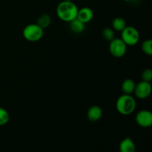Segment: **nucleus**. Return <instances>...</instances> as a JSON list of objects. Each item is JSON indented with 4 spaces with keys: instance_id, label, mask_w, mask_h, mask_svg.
I'll list each match as a JSON object with an SVG mask.
<instances>
[{
    "instance_id": "obj_1",
    "label": "nucleus",
    "mask_w": 152,
    "mask_h": 152,
    "mask_svg": "<svg viewBox=\"0 0 152 152\" xmlns=\"http://www.w3.org/2000/svg\"><path fill=\"white\" fill-rule=\"evenodd\" d=\"M78 10V7L73 1H62L58 4L56 14L62 21L70 22L77 18Z\"/></svg>"
},
{
    "instance_id": "obj_2",
    "label": "nucleus",
    "mask_w": 152,
    "mask_h": 152,
    "mask_svg": "<svg viewBox=\"0 0 152 152\" xmlns=\"http://www.w3.org/2000/svg\"><path fill=\"white\" fill-rule=\"evenodd\" d=\"M136 100L132 94H125L120 96L116 102L117 111L123 115H129L136 109Z\"/></svg>"
},
{
    "instance_id": "obj_3",
    "label": "nucleus",
    "mask_w": 152,
    "mask_h": 152,
    "mask_svg": "<svg viewBox=\"0 0 152 152\" xmlns=\"http://www.w3.org/2000/svg\"><path fill=\"white\" fill-rule=\"evenodd\" d=\"M44 29L39 26L37 24H30L25 27L22 31L23 37L27 41L35 42L42 38Z\"/></svg>"
},
{
    "instance_id": "obj_4",
    "label": "nucleus",
    "mask_w": 152,
    "mask_h": 152,
    "mask_svg": "<svg viewBox=\"0 0 152 152\" xmlns=\"http://www.w3.org/2000/svg\"><path fill=\"white\" fill-rule=\"evenodd\" d=\"M121 39L127 46H134L139 42L140 34L134 27L126 26L121 31Z\"/></svg>"
},
{
    "instance_id": "obj_5",
    "label": "nucleus",
    "mask_w": 152,
    "mask_h": 152,
    "mask_svg": "<svg viewBox=\"0 0 152 152\" xmlns=\"http://www.w3.org/2000/svg\"><path fill=\"white\" fill-rule=\"evenodd\" d=\"M127 45L122 39L114 38L110 42L109 51L114 57L121 58L126 54Z\"/></svg>"
},
{
    "instance_id": "obj_6",
    "label": "nucleus",
    "mask_w": 152,
    "mask_h": 152,
    "mask_svg": "<svg viewBox=\"0 0 152 152\" xmlns=\"http://www.w3.org/2000/svg\"><path fill=\"white\" fill-rule=\"evenodd\" d=\"M151 83L148 82L141 81L136 84L134 93L138 99H145L151 95Z\"/></svg>"
},
{
    "instance_id": "obj_7",
    "label": "nucleus",
    "mask_w": 152,
    "mask_h": 152,
    "mask_svg": "<svg viewBox=\"0 0 152 152\" xmlns=\"http://www.w3.org/2000/svg\"><path fill=\"white\" fill-rule=\"evenodd\" d=\"M136 123L142 128H148L152 125V114L148 110H142L137 114Z\"/></svg>"
},
{
    "instance_id": "obj_8",
    "label": "nucleus",
    "mask_w": 152,
    "mask_h": 152,
    "mask_svg": "<svg viewBox=\"0 0 152 152\" xmlns=\"http://www.w3.org/2000/svg\"><path fill=\"white\" fill-rule=\"evenodd\" d=\"M94 17L93 10L90 7H84L81 9H79L77 13V18L80 19L83 23L86 24L90 22Z\"/></svg>"
},
{
    "instance_id": "obj_9",
    "label": "nucleus",
    "mask_w": 152,
    "mask_h": 152,
    "mask_svg": "<svg viewBox=\"0 0 152 152\" xmlns=\"http://www.w3.org/2000/svg\"><path fill=\"white\" fill-rule=\"evenodd\" d=\"M102 116V111L100 107L93 105L88 109L87 112V117L91 122L94 123L101 119Z\"/></svg>"
},
{
    "instance_id": "obj_10",
    "label": "nucleus",
    "mask_w": 152,
    "mask_h": 152,
    "mask_svg": "<svg viewBox=\"0 0 152 152\" xmlns=\"http://www.w3.org/2000/svg\"><path fill=\"white\" fill-rule=\"evenodd\" d=\"M120 152H135L136 145L130 137H126L121 141L120 144Z\"/></svg>"
},
{
    "instance_id": "obj_11",
    "label": "nucleus",
    "mask_w": 152,
    "mask_h": 152,
    "mask_svg": "<svg viewBox=\"0 0 152 152\" xmlns=\"http://www.w3.org/2000/svg\"><path fill=\"white\" fill-rule=\"evenodd\" d=\"M136 83L132 79H126L122 83L121 89L125 94H132L134 91Z\"/></svg>"
},
{
    "instance_id": "obj_12",
    "label": "nucleus",
    "mask_w": 152,
    "mask_h": 152,
    "mask_svg": "<svg viewBox=\"0 0 152 152\" xmlns=\"http://www.w3.org/2000/svg\"><path fill=\"white\" fill-rule=\"evenodd\" d=\"M85 25L86 24L83 23V22H81L77 18L73 19L72 21L69 22L70 29L72 32L75 33V34H81V33H83L85 30Z\"/></svg>"
},
{
    "instance_id": "obj_13",
    "label": "nucleus",
    "mask_w": 152,
    "mask_h": 152,
    "mask_svg": "<svg viewBox=\"0 0 152 152\" xmlns=\"http://www.w3.org/2000/svg\"><path fill=\"white\" fill-rule=\"evenodd\" d=\"M51 23V18L47 13H43L40 15L37 21V24L42 29H45Z\"/></svg>"
},
{
    "instance_id": "obj_14",
    "label": "nucleus",
    "mask_w": 152,
    "mask_h": 152,
    "mask_svg": "<svg viewBox=\"0 0 152 152\" xmlns=\"http://www.w3.org/2000/svg\"><path fill=\"white\" fill-rule=\"evenodd\" d=\"M126 27V22L125 21V19H123V18L116 17L112 21V28L115 31L121 32Z\"/></svg>"
},
{
    "instance_id": "obj_15",
    "label": "nucleus",
    "mask_w": 152,
    "mask_h": 152,
    "mask_svg": "<svg viewBox=\"0 0 152 152\" xmlns=\"http://www.w3.org/2000/svg\"><path fill=\"white\" fill-rule=\"evenodd\" d=\"M142 50L144 53L148 56L152 55V41L151 39H146L142 43Z\"/></svg>"
},
{
    "instance_id": "obj_16",
    "label": "nucleus",
    "mask_w": 152,
    "mask_h": 152,
    "mask_svg": "<svg viewBox=\"0 0 152 152\" xmlns=\"http://www.w3.org/2000/svg\"><path fill=\"white\" fill-rule=\"evenodd\" d=\"M102 37L108 42H111V40L115 38V34H114V30L110 28H106L103 29L102 32Z\"/></svg>"
},
{
    "instance_id": "obj_17",
    "label": "nucleus",
    "mask_w": 152,
    "mask_h": 152,
    "mask_svg": "<svg viewBox=\"0 0 152 152\" xmlns=\"http://www.w3.org/2000/svg\"><path fill=\"white\" fill-rule=\"evenodd\" d=\"M10 115L4 108L0 107V126H4L8 123Z\"/></svg>"
},
{
    "instance_id": "obj_18",
    "label": "nucleus",
    "mask_w": 152,
    "mask_h": 152,
    "mask_svg": "<svg viewBox=\"0 0 152 152\" xmlns=\"http://www.w3.org/2000/svg\"><path fill=\"white\" fill-rule=\"evenodd\" d=\"M141 77H142V81L150 83L152 80V71L150 68H146L142 71Z\"/></svg>"
},
{
    "instance_id": "obj_19",
    "label": "nucleus",
    "mask_w": 152,
    "mask_h": 152,
    "mask_svg": "<svg viewBox=\"0 0 152 152\" xmlns=\"http://www.w3.org/2000/svg\"><path fill=\"white\" fill-rule=\"evenodd\" d=\"M123 1H133V0H123Z\"/></svg>"
},
{
    "instance_id": "obj_20",
    "label": "nucleus",
    "mask_w": 152,
    "mask_h": 152,
    "mask_svg": "<svg viewBox=\"0 0 152 152\" xmlns=\"http://www.w3.org/2000/svg\"><path fill=\"white\" fill-rule=\"evenodd\" d=\"M62 1H73V0H62Z\"/></svg>"
}]
</instances>
